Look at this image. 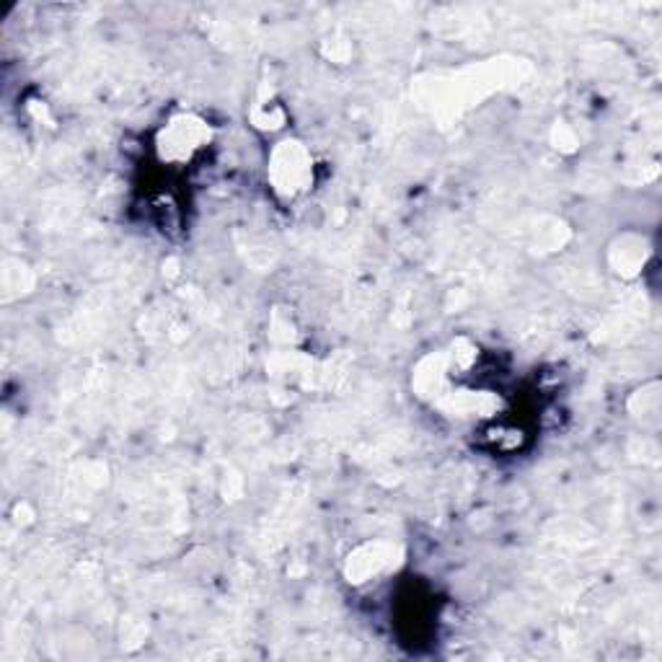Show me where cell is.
I'll return each instance as SVG.
<instances>
[{
  "label": "cell",
  "instance_id": "2",
  "mask_svg": "<svg viewBox=\"0 0 662 662\" xmlns=\"http://www.w3.org/2000/svg\"><path fill=\"white\" fill-rule=\"evenodd\" d=\"M272 179L277 189L288 192V195H296V192L306 189V182L311 179V161H308V153L298 148V145L285 143L282 148L275 153Z\"/></svg>",
  "mask_w": 662,
  "mask_h": 662
},
{
  "label": "cell",
  "instance_id": "1",
  "mask_svg": "<svg viewBox=\"0 0 662 662\" xmlns=\"http://www.w3.org/2000/svg\"><path fill=\"white\" fill-rule=\"evenodd\" d=\"M207 137H210V130L205 127V122L195 117H182L168 125L161 148H164V156L168 161H187L203 148Z\"/></svg>",
  "mask_w": 662,
  "mask_h": 662
}]
</instances>
